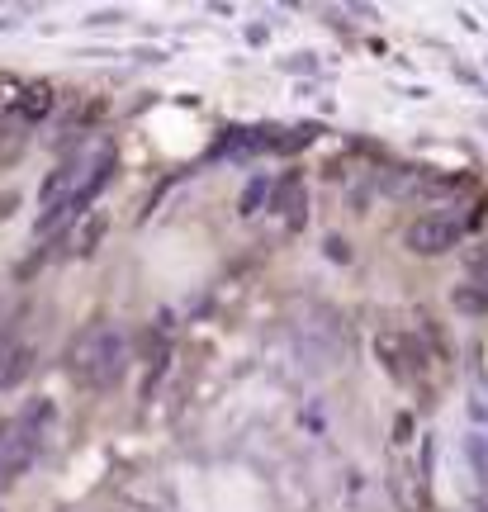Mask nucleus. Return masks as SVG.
<instances>
[{"mask_svg":"<svg viewBox=\"0 0 488 512\" xmlns=\"http://www.w3.org/2000/svg\"><path fill=\"white\" fill-rule=\"evenodd\" d=\"M460 238H465V223L455 214H422V219L408 223L403 247L413 256H446L451 247H460Z\"/></svg>","mask_w":488,"mask_h":512,"instance_id":"7ed1b4c3","label":"nucleus"},{"mask_svg":"<svg viewBox=\"0 0 488 512\" xmlns=\"http://www.w3.org/2000/svg\"><path fill=\"white\" fill-rule=\"evenodd\" d=\"M124 366H128V337L114 323H91L72 337L67 347V370L81 389H114L124 380Z\"/></svg>","mask_w":488,"mask_h":512,"instance_id":"f257e3e1","label":"nucleus"},{"mask_svg":"<svg viewBox=\"0 0 488 512\" xmlns=\"http://www.w3.org/2000/svg\"><path fill=\"white\" fill-rule=\"evenodd\" d=\"M57 105V91L48 86V81H29L24 86V105H19V114L29 119V124H38V119H48Z\"/></svg>","mask_w":488,"mask_h":512,"instance_id":"39448f33","label":"nucleus"},{"mask_svg":"<svg viewBox=\"0 0 488 512\" xmlns=\"http://www.w3.org/2000/svg\"><path fill=\"white\" fill-rule=\"evenodd\" d=\"M271 200V176H252L247 181V190H242V204H237V214L242 219H252V214H261V204Z\"/></svg>","mask_w":488,"mask_h":512,"instance_id":"0eeeda50","label":"nucleus"},{"mask_svg":"<svg viewBox=\"0 0 488 512\" xmlns=\"http://www.w3.org/2000/svg\"><path fill=\"white\" fill-rule=\"evenodd\" d=\"M375 356H380V366L389 370L398 384H408V389H427V351H422V342H417L413 332L380 328L375 332Z\"/></svg>","mask_w":488,"mask_h":512,"instance_id":"f03ea898","label":"nucleus"},{"mask_svg":"<svg viewBox=\"0 0 488 512\" xmlns=\"http://www.w3.org/2000/svg\"><path fill=\"white\" fill-rule=\"evenodd\" d=\"M470 271H474V275H484V280H488V247L470 252Z\"/></svg>","mask_w":488,"mask_h":512,"instance_id":"1a4fd4ad","label":"nucleus"},{"mask_svg":"<svg viewBox=\"0 0 488 512\" xmlns=\"http://www.w3.org/2000/svg\"><path fill=\"white\" fill-rule=\"evenodd\" d=\"M451 304L470 318H488V280H465L460 290L451 294Z\"/></svg>","mask_w":488,"mask_h":512,"instance_id":"423d86ee","label":"nucleus"},{"mask_svg":"<svg viewBox=\"0 0 488 512\" xmlns=\"http://www.w3.org/2000/svg\"><path fill=\"white\" fill-rule=\"evenodd\" d=\"M24 86H29V81L0 72V114H19V105H24Z\"/></svg>","mask_w":488,"mask_h":512,"instance_id":"6e6552de","label":"nucleus"},{"mask_svg":"<svg viewBox=\"0 0 488 512\" xmlns=\"http://www.w3.org/2000/svg\"><path fill=\"white\" fill-rule=\"evenodd\" d=\"M105 233H109V214L105 209H86V214H76L72 233H67V247H72V256H95Z\"/></svg>","mask_w":488,"mask_h":512,"instance_id":"20e7f679","label":"nucleus"}]
</instances>
